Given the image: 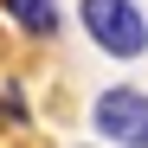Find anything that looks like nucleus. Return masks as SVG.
<instances>
[{"instance_id":"obj_1","label":"nucleus","mask_w":148,"mask_h":148,"mask_svg":"<svg viewBox=\"0 0 148 148\" xmlns=\"http://www.w3.org/2000/svg\"><path fill=\"white\" fill-rule=\"evenodd\" d=\"M77 19L103 58H142L148 52V13L135 0H77Z\"/></svg>"},{"instance_id":"obj_2","label":"nucleus","mask_w":148,"mask_h":148,"mask_svg":"<svg viewBox=\"0 0 148 148\" xmlns=\"http://www.w3.org/2000/svg\"><path fill=\"white\" fill-rule=\"evenodd\" d=\"M90 122H97V135L116 142V148H148V97L135 84H116L103 90L90 103Z\"/></svg>"},{"instance_id":"obj_3","label":"nucleus","mask_w":148,"mask_h":148,"mask_svg":"<svg viewBox=\"0 0 148 148\" xmlns=\"http://www.w3.org/2000/svg\"><path fill=\"white\" fill-rule=\"evenodd\" d=\"M0 13H7L26 39H52L58 32V0H0Z\"/></svg>"}]
</instances>
